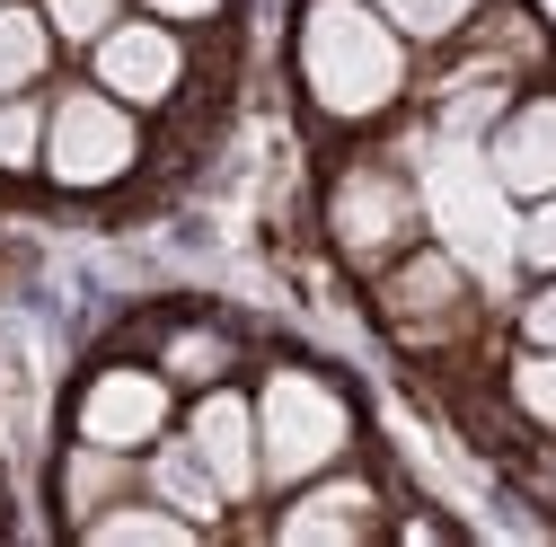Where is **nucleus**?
<instances>
[{
  "mask_svg": "<svg viewBox=\"0 0 556 547\" xmlns=\"http://www.w3.org/2000/svg\"><path fill=\"white\" fill-rule=\"evenodd\" d=\"M301 72L327 115H380L406 80V53H397L389 18H371L363 0H318L301 18Z\"/></svg>",
  "mask_w": 556,
  "mask_h": 547,
  "instance_id": "obj_1",
  "label": "nucleus"
},
{
  "mask_svg": "<svg viewBox=\"0 0 556 547\" xmlns=\"http://www.w3.org/2000/svg\"><path fill=\"white\" fill-rule=\"evenodd\" d=\"M425 213L442 230V247L477 274H513L521 230H513V186L495 177V160H477L468 142H442L425 160Z\"/></svg>",
  "mask_w": 556,
  "mask_h": 547,
  "instance_id": "obj_2",
  "label": "nucleus"
},
{
  "mask_svg": "<svg viewBox=\"0 0 556 547\" xmlns=\"http://www.w3.org/2000/svg\"><path fill=\"white\" fill-rule=\"evenodd\" d=\"M256 442H265V476H283V486H301V476H318L336 450H344V406L327 380L309 371H274L265 406H256Z\"/></svg>",
  "mask_w": 556,
  "mask_h": 547,
  "instance_id": "obj_3",
  "label": "nucleus"
},
{
  "mask_svg": "<svg viewBox=\"0 0 556 547\" xmlns=\"http://www.w3.org/2000/svg\"><path fill=\"white\" fill-rule=\"evenodd\" d=\"M45 160H53L62 186H106V177H124V168H132V124H124V106H106V98H62V106H53V132H45Z\"/></svg>",
  "mask_w": 556,
  "mask_h": 547,
  "instance_id": "obj_4",
  "label": "nucleus"
},
{
  "mask_svg": "<svg viewBox=\"0 0 556 547\" xmlns=\"http://www.w3.org/2000/svg\"><path fill=\"white\" fill-rule=\"evenodd\" d=\"M168 416V380L160 371H98L89 397H80V442H106V450H132L151 442Z\"/></svg>",
  "mask_w": 556,
  "mask_h": 547,
  "instance_id": "obj_5",
  "label": "nucleus"
},
{
  "mask_svg": "<svg viewBox=\"0 0 556 547\" xmlns=\"http://www.w3.org/2000/svg\"><path fill=\"white\" fill-rule=\"evenodd\" d=\"M194 450H203V468L222 476V495H248L256 476H265V442H256L248 397H230V389L203 397V406H194Z\"/></svg>",
  "mask_w": 556,
  "mask_h": 547,
  "instance_id": "obj_6",
  "label": "nucleus"
},
{
  "mask_svg": "<svg viewBox=\"0 0 556 547\" xmlns=\"http://www.w3.org/2000/svg\"><path fill=\"white\" fill-rule=\"evenodd\" d=\"M98 80L115 98H132V106L168 98L177 89V36H160V27H106L98 36Z\"/></svg>",
  "mask_w": 556,
  "mask_h": 547,
  "instance_id": "obj_7",
  "label": "nucleus"
},
{
  "mask_svg": "<svg viewBox=\"0 0 556 547\" xmlns=\"http://www.w3.org/2000/svg\"><path fill=\"white\" fill-rule=\"evenodd\" d=\"M397 230H406V194H397V177L354 168V177L336 186V239L354 247V256H389Z\"/></svg>",
  "mask_w": 556,
  "mask_h": 547,
  "instance_id": "obj_8",
  "label": "nucleus"
},
{
  "mask_svg": "<svg viewBox=\"0 0 556 547\" xmlns=\"http://www.w3.org/2000/svg\"><path fill=\"white\" fill-rule=\"evenodd\" d=\"M495 177L513 194H556V98H530L495 132Z\"/></svg>",
  "mask_w": 556,
  "mask_h": 547,
  "instance_id": "obj_9",
  "label": "nucleus"
},
{
  "mask_svg": "<svg viewBox=\"0 0 556 547\" xmlns=\"http://www.w3.org/2000/svg\"><path fill=\"white\" fill-rule=\"evenodd\" d=\"M363 530H371V486H354V476H336V486H318L283 512L292 547H336V538H363Z\"/></svg>",
  "mask_w": 556,
  "mask_h": 547,
  "instance_id": "obj_10",
  "label": "nucleus"
},
{
  "mask_svg": "<svg viewBox=\"0 0 556 547\" xmlns=\"http://www.w3.org/2000/svg\"><path fill=\"white\" fill-rule=\"evenodd\" d=\"M151 486H160V504H177L186 521H213V512H222V476L203 468V450H194V442H186V450H160Z\"/></svg>",
  "mask_w": 556,
  "mask_h": 547,
  "instance_id": "obj_11",
  "label": "nucleus"
},
{
  "mask_svg": "<svg viewBox=\"0 0 556 547\" xmlns=\"http://www.w3.org/2000/svg\"><path fill=\"white\" fill-rule=\"evenodd\" d=\"M80 530H89L98 547H186L194 521H186L177 504H160V512H89Z\"/></svg>",
  "mask_w": 556,
  "mask_h": 547,
  "instance_id": "obj_12",
  "label": "nucleus"
},
{
  "mask_svg": "<svg viewBox=\"0 0 556 547\" xmlns=\"http://www.w3.org/2000/svg\"><path fill=\"white\" fill-rule=\"evenodd\" d=\"M45 72V27L27 10H0V98H18Z\"/></svg>",
  "mask_w": 556,
  "mask_h": 547,
  "instance_id": "obj_13",
  "label": "nucleus"
},
{
  "mask_svg": "<svg viewBox=\"0 0 556 547\" xmlns=\"http://www.w3.org/2000/svg\"><path fill=\"white\" fill-rule=\"evenodd\" d=\"M115 476H124V468H115V450H106V442H89L72 468H62V504H72V521H89V512L115 495Z\"/></svg>",
  "mask_w": 556,
  "mask_h": 547,
  "instance_id": "obj_14",
  "label": "nucleus"
},
{
  "mask_svg": "<svg viewBox=\"0 0 556 547\" xmlns=\"http://www.w3.org/2000/svg\"><path fill=\"white\" fill-rule=\"evenodd\" d=\"M36 142H45V124H36V106H18V98H0V168H27V160H36Z\"/></svg>",
  "mask_w": 556,
  "mask_h": 547,
  "instance_id": "obj_15",
  "label": "nucleus"
},
{
  "mask_svg": "<svg viewBox=\"0 0 556 547\" xmlns=\"http://www.w3.org/2000/svg\"><path fill=\"white\" fill-rule=\"evenodd\" d=\"M380 10H389L406 36H442V27H459V18H468V0H380Z\"/></svg>",
  "mask_w": 556,
  "mask_h": 547,
  "instance_id": "obj_16",
  "label": "nucleus"
},
{
  "mask_svg": "<svg viewBox=\"0 0 556 547\" xmlns=\"http://www.w3.org/2000/svg\"><path fill=\"white\" fill-rule=\"evenodd\" d=\"M513 397L530 406L539 424H556V345H547L539 362H521V371H513Z\"/></svg>",
  "mask_w": 556,
  "mask_h": 547,
  "instance_id": "obj_17",
  "label": "nucleus"
},
{
  "mask_svg": "<svg viewBox=\"0 0 556 547\" xmlns=\"http://www.w3.org/2000/svg\"><path fill=\"white\" fill-rule=\"evenodd\" d=\"M53 27L62 36H106L115 27V0H53Z\"/></svg>",
  "mask_w": 556,
  "mask_h": 547,
  "instance_id": "obj_18",
  "label": "nucleus"
},
{
  "mask_svg": "<svg viewBox=\"0 0 556 547\" xmlns=\"http://www.w3.org/2000/svg\"><path fill=\"white\" fill-rule=\"evenodd\" d=\"M521 256H530V265H556V194H547V213L521 230Z\"/></svg>",
  "mask_w": 556,
  "mask_h": 547,
  "instance_id": "obj_19",
  "label": "nucleus"
},
{
  "mask_svg": "<svg viewBox=\"0 0 556 547\" xmlns=\"http://www.w3.org/2000/svg\"><path fill=\"white\" fill-rule=\"evenodd\" d=\"M530 335H539V345H556V292L530 301Z\"/></svg>",
  "mask_w": 556,
  "mask_h": 547,
  "instance_id": "obj_20",
  "label": "nucleus"
},
{
  "mask_svg": "<svg viewBox=\"0 0 556 547\" xmlns=\"http://www.w3.org/2000/svg\"><path fill=\"white\" fill-rule=\"evenodd\" d=\"M213 362H222V354L203 345V335H186V345H177V371H213Z\"/></svg>",
  "mask_w": 556,
  "mask_h": 547,
  "instance_id": "obj_21",
  "label": "nucleus"
},
{
  "mask_svg": "<svg viewBox=\"0 0 556 547\" xmlns=\"http://www.w3.org/2000/svg\"><path fill=\"white\" fill-rule=\"evenodd\" d=\"M160 18H203V10H222V0H151Z\"/></svg>",
  "mask_w": 556,
  "mask_h": 547,
  "instance_id": "obj_22",
  "label": "nucleus"
}]
</instances>
